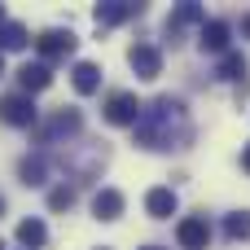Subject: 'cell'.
Instances as JSON below:
<instances>
[{"label": "cell", "instance_id": "obj_1", "mask_svg": "<svg viewBox=\"0 0 250 250\" xmlns=\"http://www.w3.org/2000/svg\"><path fill=\"white\" fill-rule=\"evenodd\" d=\"M189 136H193V127H189V110L180 97H154L141 110V123H136L141 149H185Z\"/></svg>", "mask_w": 250, "mask_h": 250}, {"label": "cell", "instance_id": "obj_2", "mask_svg": "<svg viewBox=\"0 0 250 250\" xmlns=\"http://www.w3.org/2000/svg\"><path fill=\"white\" fill-rule=\"evenodd\" d=\"M141 101H136V92H110L105 97V105H101V114H105V123H114V127H136L141 123Z\"/></svg>", "mask_w": 250, "mask_h": 250}, {"label": "cell", "instance_id": "obj_3", "mask_svg": "<svg viewBox=\"0 0 250 250\" xmlns=\"http://www.w3.org/2000/svg\"><path fill=\"white\" fill-rule=\"evenodd\" d=\"M35 119H40V110H35V101H31L26 92L0 97V123H9V127H31Z\"/></svg>", "mask_w": 250, "mask_h": 250}, {"label": "cell", "instance_id": "obj_4", "mask_svg": "<svg viewBox=\"0 0 250 250\" xmlns=\"http://www.w3.org/2000/svg\"><path fill=\"white\" fill-rule=\"evenodd\" d=\"M127 66L136 70V79H158V75H163V53L141 40V44L127 48Z\"/></svg>", "mask_w": 250, "mask_h": 250}, {"label": "cell", "instance_id": "obj_5", "mask_svg": "<svg viewBox=\"0 0 250 250\" xmlns=\"http://www.w3.org/2000/svg\"><path fill=\"white\" fill-rule=\"evenodd\" d=\"M75 31H62V26H48V31H40L35 35V48H40V57H70L75 53Z\"/></svg>", "mask_w": 250, "mask_h": 250}, {"label": "cell", "instance_id": "obj_6", "mask_svg": "<svg viewBox=\"0 0 250 250\" xmlns=\"http://www.w3.org/2000/svg\"><path fill=\"white\" fill-rule=\"evenodd\" d=\"M176 242L185 250H207L211 246V224H207L202 215H185V220L176 224Z\"/></svg>", "mask_w": 250, "mask_h": 250}, {"label": "cell", "instance_id": "obj_7", "mask_svg": "<svg viewBox=\"0 0 250 250\" xmlns=\"http://www.w3.org/2000/svg\"><path fill=\"white\" fill-rule=\"evenodd\" d=\"M83 127V119H79V110H57L44 127H40V145H53L57 136H75Z\"/></svg>", "mask_w": 250, "mask_h": 250}, {"label": "cell", "instance_id": "obj_8", "mask_svg": "<svg viewBox=\"0 0 250 250\" xmlns=\"http://www.w3.org/2000/svg\"><path fill=\"white\" fill-rule=\"evenodd\" d=\"M145 13V4H127V0H105V4H97V26H119V22H127V18H141Z\"/></svg>", "mask_w": 250, "mask_h": 250}, {"label": "cell", "instance_id": "obj_9", "mask_svg": "<svg viewBox=\"0 0 250 250\" xmlns=\"http://www.w3.org/2000/svg\"><path fill=\"white\" fill-rule=\"evenodd\" d=\"M123 207H127V202H123V193H119V189H97V193H92V215H97V220H105V224H110V220H119V215H123Z\"/></svg>", "mask_w": 250, "mask_h": 250}, {"label": "cell", "instance_id": "obj_10", "mask_svg": "<svg viewBox=\"0 0 250 250\" xmlns=\"http://www.w3.org/2000/svg\"><path fill=\"white\" fill-rule=\"evenodd\" d=\"M229 35H233L229 22H207L198 31V44H202V53H229Z\"/></svg>", "mask_w": 250, "mask_h": 250}, {"label": "cell", "instance_id": "obj_11", "mask_svg": "<svg viewBox=\"0 0 250 250\" xmlns=\"http://www.w3.org/2000/svg\"><path fill=\"white\" fill-rule=\"evenodd\" d=\"M18 83H22L26 97H31V92H44V88L53 83V70H48L44 62H26V66L18 70Z\"/></svg>", "mask_w": 250, "mask_h": 250}, {"label": "cell", "instance_id": "obj_12", "mask_svg": "<svg viewBox=\"0 0 250 250\" xmlns=\"http://www.w3.org/2000/svg\"><path fill=\"white\" fill-rule=\"evenodd\" d=\"M18 180H22L26 189H40V185L48 180V158H44V154H26V158L18 163Z\"/></svg>", "mask_w": 250, "mask_h": 250}, {"label": "cell", "instance_id": "obj_13", "mask_svg": "<svg viewBox=\"0 0 250 250\" xmlns=\"http://www.w3.org/2000/svg\"><path fill=\"white\" fill-rule=\"evenodd\" d=\"M176 189H167V185H158V189H149L145 193V211L154 215V220H167V215H176Z\"/></svg>", "mask_w": 250, "mask_h": 250}, {"label": "cell", "instance_id": "obj_14", "mask_svg": "<svg viewBox=\"0 0 250 250\" xmlns=\"http://www.w3.org/2000/svg\"><path fill=\"white\" fill-rule=\"evenodd\" d=\"M70 83H75V92H79V97L97 92V88H101V66H97V62H75Z\"/></svg>", "mask_w": 250, "mask_h": 250}, {"label": "cell", "instance_id": "obj_15", "mask_svg": "<svg viewBox=\"0 0 250 250\" xmlns=\"http://www.w3.org/2000/svg\"><path fill=\"white\" fill-rule=\"evenodd\" d=\"M193 22H202V26H207V13H202V4L185 0V4L167 18V35H180V26H193Z\"/></svg>", "mask_w": 250, "mask_h": 250}, {"label": "cell", "instance_id": "obj_16", "mask_svg": "<svg viewBox=\"0 0 250 250\" xmlns=\"http://www.w3.org/2000/svg\"><path fill=\"white\" fill-rule=\"evenodd\" d=\"M31 44V31L22 26V22H4L0 26V53H18V48H26Z\"/></svg>", "mask_w": 250, "mask_h": 250}, {"label": "cell", "instance_id": "obj_17", "mask_svg": "<svg viewBox=\"0 0 250 250\" xmlns=\"http://www.w3.org/2000/svg\"><path fill=\"white\" fill-rule=\"evenodd\" d=\"M18 242L26 250H40L44 242H48V229H44V220H22L18 224Z\"/></svg>", "mask_w": 250, "mask_h": 250}, {"label": "cell", "instance_id": "obj_18", "mask_svg": "<svg viewBox=\"0 0 250 250\" xmlns=\"http://www.w3.org/2000/svg\"><path fill=\"white\" fill-rule=\"evenodd\" d=\"M224 233H229L233 242H246L250 237V211H233V215L224 220Z\"/></svg>", "mask_w": 250, "mask_h": 250}, {"label": "cell", "instance_id": "obj_19", "mask_svg": "<svg viewBox=\"0 0 250 250\" xmlns=\"http://www.w3.org/2000/svg\"><path fill=\"white\" fill-rule=\"evenodd\" d=\"M215 75H220V79H242V75H246V57H242V53H224V62H220Z\"/></svg>", "mask_w": 250, "mask_h": 250}, {"label": "cell", "instance_id": "obj_20", "mask_svg": "<svg viewBox=\"0 0 250 250\" xmlns=\"http://www.w3.org/2000/svg\"><path fill=\"white\" fill-rule=\"evenodd\" d=\"M48 207H53V211H66V207H75V189H70V185H57V189L48 193Z\"/></svg>", "mask_w": 250, "mask_h": 250}, {"label": "cell", "instance_id": "obj_21", "mask_svg": "<svg viewBox=\"0 0 250 250\" xmlns=\"http://www.w3.org/2000/svg\"><path fill=\"white\" fill-rule=\"evenodd\" d=\"M242 167H246V171H250V145H246V149H242Z\"/></svg>", "mask_w": 250, "mask_h": 250}, {"label": "cell", "instance_id": "obj_22", "mask_svg": "<svg viewBox=\"0 0 250 250\" xmlns=\"http://www.w3.org/2000/svg\"><path fill=\"white\" fill-rule=\"evenodd\" d=\"M242 35H250V13H246V18H242Z\"/></svg>", "mask_w": 250, "mask_h": 250}, {"label": "cell", "instance_id": "obj_23", "mask_svg": "<svg viewBox=\"0 0 250 250\" xmlns=\"http://www.w3.org/2000/svg\"><path fill=\"white\" fill-rule=\"evenodd\" d=\"M4 22H9V18H4V4H0V26H4Z\"/></svg>", "mask_w": 250, "mask_h": 250}, {"label": "cell", "instance_id": "obj_24", "mask_svg": "<svg viewBox=\"0 0 250 250\" xmlns=\"http://www.w3.org/2000/svg\"><path fill=\"white\" fill-rule=\"evenodd\" d=\"M0 75H4V53H0Z\"/></svg>", "mask_w": 250, "mask_h": 250}, {"label": "cell", "instance_id": "obj_25", "mask_svg": "<svg viewBox=\"0 0 250 250\" xmlns=\"http://www.w3.org/2000/svg\"><path fill=\"white\" fill-rule=\"evenodd\" d=\"M0 215H4V198H0Z\"/></svg>", "mask_w": 250, "mask_h": 250}, {"label": "cell", "instance_id": "obj_26", "mask_svg": "<svg viewBox=\"0 0 250 250\" xmlns=\"http://www.w3.org/2000/svg\"><path fill=\"white\" fill-rule=\"evenodd\" d=\"M145 250H158V246H145Z\"/></svg>", "mask_w": 250, "mask_h": 250}, {"label": "cell", "instance_id": "obj_27", "mask_svg": "<svg viewBox=\"0 0 250 250\" xmlns=\"http://www.w3.org/2000/svg\"><path fill=\"white\" fill-rule=\"evenodd\" d=\"M0 250H4V242H0Z\"/></svg>", "mask_w": 250, "mask_h": 250}, {"label": "cell", "instance_id": "obj_28", "mask_svg": "<svg viewBox=\"0 0 250 250\" xmlns=\"http://www.w3.org/2000/svg\"><path fill=\"white\" fill-rule=\"evenodd\" d=\"M101 250H105V246H101Z\"/></svg>", "mask_w": 250, "mask_h": 250}]
</instances>
